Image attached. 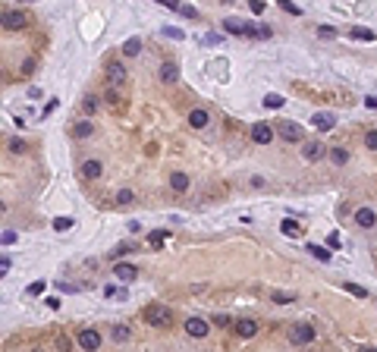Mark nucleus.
Here are the masks:
<instances>
[{
  "instance_id": "f257e3e1",
  "label": "nucleus",
  "mask_w": 377,
  "mask_h": 352,
  "mask_svg": "<svg viewBox=\"0 0 377 352\" xmlns=\"http://www.w3.org/2000/svg\"><path fill=\"white\" fill-rule=\"evenodd\" d=\"M25 25H29V13H22V10H6V13H0V29L19 32V29H25Z\"/></svg>"
},
{
  "instance_id": "f03ea898",
  "label": "nucleus",
  "mask_w": 377,
  "mask_h": 352,
  "mask_svg": "<svg viewBox=\"0 0 377 352\" xmlns=\"http://www.w3.org/2000/svg\"><path fill=\"white\" fill-rule=\"evenodd\" d=\"M145 321H148L151 327H170L173 315H170V308H164V305H148V308H145Z\"/></svg>"
},
{
  "instance_id": "7ed1b4c3",
  "label": "nucleus",
  "mask_w": 377,
  "mask_h": 352,
  "mask_svg": "<svg viewBox=\"0 0 377 352\" xmlns=\"http://www.w3.org/2000/svg\"><path fill=\"white\" fill-rule=\"evenodd\" d=\"M314 334L317 330L311 324H295V327L289 330V343H293V346H308V343H314Z\"/></svg>"
},
{
  "instance_id": "20e7f679",
  "label": "nucleus",
  "mask_w": 377,
  "mask_h": 352,
  "mask_svg": "<svg viewBox=\"0 0 377 352\" xmlns=\"http://www.w3.org/2000/svg\"><path fill=\"white\" fill-rule=\"evenodd\" d=\"M79 346H82L85 352H98L101 349V334L98 330H79Z\"/></svg>"
},
{
  "instance_id": "39448f33",
  "label": "nucleus",
  "mask_w": 377,
  "mask_h": 352,
  "mask_svg": "<svg viewBox=\"0 0 377 352\" xmlns=\"http://www.w3.org/2000/svg\"><path fill=\"white\" fill-rule=\"evenodd\" d=\"M311 126H314L317 132H333L336 117H333V114H327V110H317V114H311Z\"/></svg>"
},
{
  "instance_id": "423d86ee",
  "label": "nucleus",
  "mask_w": 377,
  "mask_h": 352,
  "mask_svg": "<svg viewBox=\"0 0 377 352\" xmlns=\"http://www.w3.org/2000/svg\"><path fill=\"white\" fill-rule=\"evenodd\" d=\"M208 330H211V324L204 321V318H189V321H186V334H189V336H195V340L208 336Z\"/></svg>"
},
{
  "instance_id": "0eeeda50",
  "label": "nucleus",
  "mask_w": 377,
  "mask_h": 352,
  "mask_svg": "<svg viewBox=\"0 0 377 352\" xmlns=\"http://www.w3.org/2000/svg\"><path fill=\"white\" fill-rule=\"evenodd\" d=\"M270 138H274V126H267V123H255V126H251V142L267 145Z\"/></svg>"
},
{
  "instance_id": "6e6552de",
  "label": "nucleus",
  "mask_w": 377,
  "mask_h": 352,
  "mask_svg": "<svg viewBox=\"0 0 377 352\" xmlns=\"http://www.w3.org/2000/svg\"><path fill=\"white\" fill-rule=\"evenodd\" d=\"M114 277L129 283V280H135V277H138V268H135V264H126V261H116L114 264Z\"/></svg>"
},
{
  "instance_id": "1a4fd4ad",
  "label": "nucleus",
  "mask_w": 377,
  "mask_h": 352,
  "mask_svg": "<svg viewBox=\"0 0 377 352\" xmlns=\"http://www.w3.org/2000/svg\"><path fill=\"white\" fill-rule=\"evenodd\" d=\"M277 132H280L286 142H299L302 138V129H299V123H293V119H286V123H280L277 126Z\"/></svg>"
},
{
  "instance_id": "9d476101",
  "label": "nucleus",
  "mask_w": 377,
  "mask_h": 352,
  "mask_svg": "<svg viewBox=\"0 0 377 352\" xmlns=\"http://www.w3.org/2000/svg\"><path fill=\"white\" fill-rule=\"evenodd\" d=\"M223 29H227L229 35L248 38V22H242V19H233V16H227V19H223Z\"/></svg>"
},
{
  "instance_id": "9b49d317",
  "label": "nucleus",
  "mask_w": 377,
  "mask_h": 352,
  "mask_svg": "<svg viewBox=\"0 0 377 352\" xmlns=\"http://www.w3.org/2000/svg\"><path fill=\"white\" fill-rule=\"evenodd\" d=\"M233 327H236V334H239L242 340H251V336L258 334V321H251V318H242V321H236Z\"/></svg>"
},
{
  "instance_id": "f8f14e48",
  "label": "nucleus",
  "mask_w": 377,
  "mask_h": 352,
  "mask_svg": "<svg viewBox=\"0 0 377 352\" xmlns=\"http://www.w3.org/2000/svg\"><path fill=\"white\" fill-rule=\"evenodd\" d=\"M302 157H305L308 164L321 161V157H324V145L321 142H305V145H302Z\"/></svg>"
},
{
  "instance_id": "ddd939ff",
  "label": "nucleus",
  "mask_w": 377,
  "mask_h": 352,
  "mask_svg": "<svg viewBox=\"0 0 377 352\" xmlns=\"http://www.w3.org/2000/svg\"><path fill=\"white\" fill-rule=\"evenodd\" d=\"M355 223H359V227H365V230H371L374 223H377V214L371 208H359L355 211Z\"/></svg>"
},
{
  "instance_id": "4468645a",
  "label": "nucleus",
  "mask_w": 377,
  "mask_h": 352,
  "mask_svg": "<svg viewBox=\"0 0 377 352\" xmlns=\"http://www.w3.org/2000/svg\"><path fill=\"white\" fill-rule=\"evenodd\" d=\"M208 110H201V107H195V110H189V126L192 129H204L208 126Z\"/></svg>"
},
{
  "instance_id": "2eb2a0df",
  "label": "nucleus",
  "mask_w": 377,
  "mask_h": 352,
  "mask_svg": "<svg viewBox=\"0 0 377 352\" xmlns=\"http://www.w3.org/2000/svg\"><path fill=\"white\" fill-rule=\"evenodd\" d=\"M161 79H164V82H176V79H180V66H176L173 60L161 63Z\"/></svg>"
},
{
  "instance_id": "dca6fc26",
  "label": "nucleus",
  "mask_w": 377,
  "mask_h": 352,
  "mask_svg": "<svg viewBox=\"0 0 377 352\" xmlns=\"http://www.w3.org/2000/svg\"><path fill=\"white\" fill-rule=\"evenodd\" d=\"M101 173H104L101 161H85V164H82V176H85V179H98Z\"/></svg>"
},
{
  "instance_id": "f3484780",
  "label": "nucleus",
  "mask_w": 377,
  "mask_h": 352,
  "mask_svg": "<svg viewBox=\"0 0 377 352\" xmlns=\"http://www.w3.org/2000/svg\"><path fill=\"white\" fill-rule=\"evenodd\" d=\"M142 54V41L138 38H126L123 41V57H138Z\"/></svg>"
},
{
  "instance_id": "a211bd4d",
  "label": "nucleus",
  "mask_w": 377,
  "mask_h": 352,
  "mask_svg": "<svg viewBox=\"0 0 377 352\" xmlns=\"http://www.w3.org/2000/svg\"><path fill=\"white\" fill-rule=\"evenodd\" d=\"M170 189H173V192H186V189H189V176L176 170V173L170 176Z\"/></svg>"
},
{
  "instance_id": "6ab92c4d",
  "label": "nucleus",
  "mask_w": 377,
  "mask_h": 352,
  "mask_svg": "<svg viewBox=\"0 0 377 352\" xmlns=\"http://www.w3.org/2000/svg\"><path fill=\"white\" fill-rule=\"evenodd\" d=\"M91 132H95V126H91L88 119H79V123L72 126V135H76V138H88Z\"/></svg>"
},
{
  "instance_id": "aec40b11",
  "label": "nucleus",
  "mask_w": 377,
  "mask_h": 352,
  "mask_svg": "<svg viewBox=\"0 0 377 352\" xmlns=\"http://www.w3.org/2000/svg\"><path fill=\"white\" fill-rule=\"evenodd\" d=\"M280 230H283V236H302V227H299V220H289V217H286V220H283L280 223Z\"/></svg>"
},
{
  "instance_id": "412c9836",
  "label": "nucleus",
  "mask_w": 377,
  "mask_h": 352,
  "mask_svg": "<svg viewBox=\"0 0 377 352\" xmlns=\"http://www.w3.org/2000/svg\"><path fill=\"white\" fill-rule=\"evenodd\" d=\"M110 82H114V85H123L126 82V69H123V63H110Z\"/></svg>"
},
{
  "instance_id": "4be33fe9",
  "label": "nucleus",
  "mask_w": 377,
  "mask_h": 352,
  "mask_svg": "<svg viewBox=\"0 0 377 352\" xmlns=\"http://www.w3.org/2000/svg\"><path fill=\"white\" fill-rule=\"evenodd\" d=\"M308 255H314L317 261H324V264H327L330 258H333V255H330V249H324V245H314V242L308 245Z\"/></svg>"
},
{
  "instance_id": "5701e85b",
  "label": "nucleus",
  "mask_w": 377,
  "mask_h": 352,
  "mask_svg": "<svg viewBox=\"0 0 377 352\" xmlns=\"http://www.w3.org/2000/svg\"><path fill=\"white\" fill-rule=\"evenodd\" d=\"M330 161H333L336 167H343V164L349 161V151H346V148H340V145H336V148H330Z\"/></svg>"
},
{
  "instance_id": "b1692460",
  "label": "nucleus",
  "mask_w": 377,
  "mask_h": 352,
  "mask_svg": "<svg viewBox=\"0 0 377 352\" xmlns=\"http://www.w3.org/2000/svg\"><path fill=\"white\" fill-rule=\"evenodd\" d=\"M104 296H107V299H120V302H123V299H129V289H126V286H104Z\"/></svg>"
},
{
  "instance_id": "393cba45",
  "label": "nucleus",
  "mask_w": 377,
  "mask_h": 352,
  "mask_svg": "<svg viewBox=\"0 0 377 352\" xmlns=\"http://www.w3.org/2000/svg\"><path fill=\"white\" fill-rule=\"evenodd\" d=\"M164 239H167V230H151V233H148V245H151V249H161Z\"/></svg>"
},
{
  "instance_id": "a878e982",
  "label": "nucleus",
  "mask_w": 377,
  "mask_h": 352,
  "mask_svg": "<svg viewBox=\"0 0 377 352\" xmlns=\"http://www.w3.org/2000/svg\"><path fill=\"white\" fill-rule=\"evenodd\" d=\"M283 95H264V107H270V110H280L283 107Z\"/></svg>"
},
{
  "instance_id": "bb28decb",
  "label": "nucleus",
  "mask_w": 377,
  "mask_h": 352,
  "mask_svg": "<svg viewBox=\"0 0 377 352\" xmlns=\"http://www.w3.org/2000/svg\"><path fill=\"white\" fill-rule=\"evenodd\" d=\"M343 289H346L349 296H355V299H365V296H368V289L359 286V283H343Z\"/></svg>"
},
{
  "instance_id": "cd10ccee",
  "label": "nucleus",
  "mask_w": 377,
  "mask_h": 352,
  "mask_svg": "<svg viewBox=\"0 0 377 352\" xmlns=\"http://www.w3.org/2000/svg\"><path fill=\"white\" fill-rule=\"evenodd\" d=\"M114 340H116V343H126V340H129V327H126V324H116V327H114Z\"/></svg>"
},
{
  "instance_id": "c85d7f7f",
  "label": "nucleus",
  "mask_w": 377,
  "mask_h": 352,
  "mask_svg": "<svg viewBox=\"0 0 377 352\" xmlns=\"http://www.w3.org/2000/svg\"><path fill=\"white\" fill-rule=\"evenodd\" d=\"M132 201H135L132 189H120V192H116V204H132Z\"/></svg>"
},
{
  "instance_id": "c756f323",
  "label": "nucleus",
  "mask_w": 377,
  "mask_h": 352,
  "mask_svg": "<svg viewBox=\"0 0 377 352\" xmlns=\"http://www.w3.org/2000/svg\"><path fill=\"white\" fill-rule=\"evenodd\" d=\"M352 38H355V41H374V32H368V29H352Z\"/></svg>"
},
{
  "instance_id": "7c9ffc66",
  "label": "nucleus",
  "mask_w": 377,
  "mask_h": 352,
  "mask_svg": "<svg viewBox=\"0 0 377 352\" xmlns=\"http://www.w3.org/2000/svg\"><path fill=\"white\" fill-rule=\"evenodd\" d=\"M72 223H76L72 217H57V220H54V230H57V233H63V230H69Z\"/></svg>"
},
{
  "instance_id": "2f4dec72",
  "label": "nucleus",
  "mask_w": 377,
  "mask_h": 352,
  "mask_svg": "<svg viewBox=\"0 0 377 352\" xmlns=\"http://www.w3.org/2000/svg\"><path fill=\"white\" fill-rule=\"evenodd\" d=\"M164 35H167V38H173V41H182V38H186V32L173 29V25H164Z\"/></svg>"
},
{
  "instance_id": "473e14b6",
  "label": "nucleus",
  "mask_w": 377,
  "mask_h": 352,
  "mask_svg": "<svg viewBox=\"0 0 377 352\" xmlns=\"http://www.w3.org/2000/svg\"><path fill=\"white\" fill-rule=\"evenodd\" d=\"M270 299H274V302H280V305H289V302H293V293H280V289H277V293H270Z\"/></svg>"
},
{
  "instance_id": "72a5a7b5",
  "label": "nucleus",
  "mask_w": 377,
  "mask_h": 352,
  "mask_svg": "<svg viewBox=\"0 0 377 352\" xmlns=\"http://www.w3.org/2000/svg\"><path fill=\"white\" fill-rule=\"evenodd\" d=\"M10 268H13V258L10 255H0V280L6 277V270H10Z\"/></svg>"
},
{
  "instance_id": "f704fd0d",
  "label": "nucleus",
  "mask_w": 377,
  "mask_h": 352,
  "mask_svg": "<svg viewBox=\"0 0 377 352\" xmlns=\"http://www.w3.org/2000/svg\"><path fill=\"white\" fill-rule=\"evenodd\" d=\"M57 349H60V352H69V349H72V340H69L66 334H60V336H57Z\"/></svg>"
},
{
  "instance_id": "c9c22d12",
  "label": "nucleus",
  "mask_w": 377,
  "mask_h": 352,
  "mask_svg": "<svg viewBox=\"0 0 377 352\" xmlns=\"http://www.w3.org/2000/svg\"><path fill=\"white\" fill-rule=\"evenodd\" d=\"M44 289H48V283H44V280H38V283H32V286H29V296H41Z\"/></svg>"
},
{
  "instance_id": "e433bc0d",
  "label": "nucleus",
  "mask_w": 377,
  "mask_h": 352,
  "mask_svg": "<svg viewBox=\"0 0 377 352\" xmlns=\"http://www.w3.org/2000/svg\"><path fill=\"white\" fill-rule=\"evenodd\" d=\"M82 107H85V114H95V110H98V98H91V95H88Z\"/></svg>"
},
{
  "instance_id": "4c0bfd02",
  "label": "nucleus",
  "mask_w": 377,
  "mask_h": 352,
  "mask_svg": "<svg viewBox=\"0 0 377 352\" xmlns=\"http://www.w3.org/2000/svg\"><path fill=\"white\" fill-rule=\"evenodd\" d=\"M365 145H368L371 151H377V129H371V132L365 135Z\"/></svg>"
},
{
  "instance_id": "58836bf2",
  "label": "nucleus",
  "mask_w": 377,
  "mask_h": 352,
  "mask_svg": "<svg viewBox=\"0 0 377 352\" xmlns=\"http://www.w3.org/2000/svg\"><path fill=\"white\" fill-rule=\"evenodd\" d=\"M13 242H16V233H13V230L0 233V245H13Z\"/></svg>"
},
{
  "instance_id": "ea45409f",
  "label": "nucleus",
  "mask_w": 377,
  "mask_h": 352,
  "mask_svg": "<svg viewBox=\"0 0 377 352\" xmlns=\"http://www.w3.org/2000/svg\"><path fill=\"white\" fill-rule=\"evenodd\" d=\"M283 10H286V13H293V16H302V10H299V6H295V3H289V0H283Z\"/></svg>"
},
{
  "instance_id": "a19ab883",
  "label": "nucleus",
  "mask_w": 377,
  "mask_h": 352,
  "mask_svg": "<svg viewBox=\"0 0 377 352\" xmlns=\"http://www.w3.org/2000/svg\"><path fill=\"white\" fill-rule=\"evenodd\" d=\"M10 151H16V154H22V151H25V142H22V138H13V142H10Z\"/></svg>"
},
{
  "instance_id": "79ce46f5",
  "label": "nucleus",
  "mask_w": 377,
  "mask_h": 352,
  "mask_svg": "<svg viewBox=\"0 0 377 352\" xmlns=\"http://www.w3.org/2000/svg\"><path fill=\"white\" fill-rule=\"evenodd\" d=\"M214 324L217 327H229L233 321H229V315H214Z\"/></svg>"
},
{
  "instance_id": "37998d69",
  "label": "nucleus",
  "mask_w": 377,
  "mask_h": 352,
  "mask_svg": "<svg viewBox=\"0 0 377 352\" xmlns=\"http://www.w3.org/2000/svg\"><path fill=\"white\" fill-rule=\"evenodd\" d=\"M327 249H340V233H330L327 236Z\"/></svg>"
},
{
  "instance_id": "c03bdc74",
  "label": "nucleus",
  "mask_w": 377,
  "mask_h": 352,
  "mask_svg": "<svg viewBox=\"0 0 377 352\" xmlns=\"http://www.w3.org/2000/svg\"><path fill=\"white\" fill-rule=\"evenodd\" d=\"M57 289H60V293H79V286H72V283H57Z\"/></svg>"
},
{
  "instance_id": "a18cd8bd",
  "label": "nucleus",
  "mask_w": 377,
  "mask_h": 352,
  "mask_svg": "<svg viewBox=\"0 0 377 352\" xmlns=\"http://www.w3.org/2000/svg\"><path fill=\"white\" fill-rule=\"evenodd\" d=\"M132 249H135V245H132V242H120V245H116V249H114V255H123V251H132Z\"/></svg>"
},
{
  "instance_id": "49530a36",
  "label": "nucleus",
  "mask_w": 377,
  "mask_h": 352,
  "mask_svg": "<svg viewBox=\"0 0 377 352\" xmlns=\"http://www.w3.org/2000/svg\"><path fill=\"white\" fill-rule=\"evenodd\" d=\"M180 13H182V16H189V19H195V16H198L195 6H180Z\"/></svg>"
},
{
  "instance_id": "de8ad7c7",
  "label": "nucleus",
  "mask_w": 377,
  "mask_h": 352,
  "mask_svg": "<svg viewBox=\"0 0 377 352\" xmlns=\"http://www.w3.org/2000/svg\"><path fill=\"white\" fill-rule=\"evenodd\" d=\"M107 101H110V104H116V101H120V95H116V88H114V85L107 88Z\"/></svg>"
},
{
  "instance_id": "09e8293b",
  "label": "nucleus",
  "mask_w": 377,
  "mask_h": 352,
  "mask_svg": "<svg viewBox=\"0 0 377 352\" xmlns=\"http://www.w3.org/2000/svg\"><path fill=\"white\" fill-rule=\"evenodd\" d=\"M251 13H255V16H258V13H264V3H261V0H251Z\"/></svg>"
},
{
  "instance_id": "8fccbe9b",
  "label": "nucleus",
  "mask_w": 377,
  "mask_h": 352,
  "mask_svg": "<svg viewBox=\"0 0 377 352\" xmlns=\"http://www.w3.org/2000/svg\"><path fill=\"white\" fill-rule=\"evenodd\" d=\"M44 305H48V308H54V311H57V308H60V299H57V296H50V299H48V302H44Z\"/></svg>"
},
{
  "instance_id": "3c124183",
  "label": "nucleus",
  "mask_w": 377,
  "mask_h": 352,
  "mask_svg": "<svg viewBox=\"0 0 377 352\" xmlns=\"http://www.w3.org/2000/svg\"><path fill=\"white\" fill-rule=\"evenodd\" d=\"M333 35H336V32L330 29V25H321V38H333Z\"/></svg>"
},
{
  "instance_id": "603ef678",
  "label": "nucleus",
  "mask_w": 377,
  "mask_h": 352,
  "mask_svg": "<svg viewBox=\"0 0 377 352\" xmlns=\"http://www.w3.org/2000/svg\"><path fill=\"white\" fill-rule=\"evenodd\" d=\"M204 44H214L217 48V44H220V35H204Z\"/></svg>"
},
{
  "instance_id": "864d4df0",
  "label": "nucleus",
  "mask_w": 377,
  "mask_h": 352,
  "mask_svg": "<svg viewBox=\"0 0 377 352\" xmlns=\"http://www.w3.org/2000/svg\"><path fill=\"white\" fill-rule=\"evenodd\" d=\"M32 69H35V60H25V63H22V72H25V76H29Z\"/></svg>"
},
{
  "instance_id": "5fc2aeb1",
  "label": "nucleus",
  "mask_w": 377,
  "mask_h": 352,
  "mask_svg": "<svg viewBox=\"0 0 377 352\" xmlns=\"http://www.w3.org/2000/svg\"><path fill=\"white\" fill-rule=\"evenodd\" d=\"M365 104H368V107H371V110H377V95H371V98H365Z\"/></svg>"
},
{
  "instance_id": "6e6d98bb",
  "label": "nucleus",
  "mask_w": 377,
  "mask_h": 352,
  "mask_svg": "<svg viewBox=\"0 0 377 352\" xmlns=\"http://www.w3.org/2000/svg\"><path fill=\"white\" fill-rule=\"evenodd\" d=\"M361 352H377V349L374 346H361Z\"/></svg>"
},
{
  "instance_id": "4d7b16f0",
  "label": "nucleus",
  "mask_w": 377,
  "mask_h": 352,
  "mask_svg": "<svg viewBox=\"0 0 377 352\" xmlns=\"http://www.w3.org/2000/svg\"><path fill=\"white\" fill-rule=\"evenodd\" d=\"M0 214H3V201H0Z\"/></svg>"
},
{
  "instance_id": "13d9d810",
  "label": "nucleus",
  "mask_w": 377,
  "mask_h": 352,
  "mask_svg": "<svg viewBox=\"0 0 377 352\" xmlns=\"http://www.w3.org/2000/svg\"><path fill=\"white\" fill-rule=\"evenodd\" d=\"M0 79H3V72H0Z\"/></svg>"
}]
</instances>
